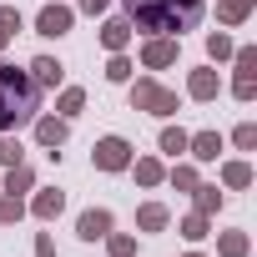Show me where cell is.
<instances>
[{"mask_svg": "<svg viewBox=\"0 0 257 257\" xmlns=\"http://www.w3.org/2000/svg\"><path fill=\"white\" fill-rule=\"evenodd\" d=\"M207 16L202 0H126V21L132 31H147V36H177L182 31H197Z\"/></svg>", "mask_w": 257, "mask_h": 257, "instance_id": "obj_1", "label": "cell"}, {"mask_svg": "<svg viewBox=\"0 0 257 257\" xmlns=\"http://www.w3.org/2000/svg\"><path fill=\"white\" fill-rule=\"evenodd\" d=\"M36 106H41V86L31 81V71H16L11 61H0V132L36 121Z\"/></svg>", "mask_w": 257, "mask_h": 257, "instance_id": "obj_2", "label": "cell"}, {"mask_svg": "<svg viewBox=\"0 0 257 257\" xmlns=\"http://www.w3.org/2000/svg\"><path fill=\"white\" fill-rule=\"evenodd\" d=\"M177 91H167L162 81H152V76H142V81H132V111H152V116H177Z\"/></svg>", "mask_w": 257, "mask_h": 257, "instance_id": "obj_3", "label": "cell"}, {"mask_svg": "<svg viewBox=\"0 0 257 257\" xmlns=\"http://www.w3.org/2000/svg\"><path fill=\"white\" fill-rule=\"evenodd\" d=\"M132 142H126V137H101L96 147H91V167L96 172H126V167H132Z\"/></svg>", "mask_w": 257, "mask_h": 257, "instance_id": "obj_4", "label": "cell"}, {"mask_svg": "<svg viewBox=\"0 0 257 257\" xmlns=\"http://www.w3.org/2000/svg\"><path fill=\"white\" fill-rule=\"evenodd\" d=\"M66 137H71V121L66 116H36V142L61 162V147H66Z\"/></svg>", "mask_w": 257, "mask_h": 257, "instance_id": "obj_5", "label": "cell"}, {"mask_svg": "<svg viewBox=\"0 0 257 257\" xmlns=\"http://www.w3.org/2000/svg\"><path fill=\"white\" fill-rule=\"evenodd\" d=\"M71 26H76V11L61 6V0H51V6L36 16V36H66Z\"/></svg>", "mask_w": 257, "mask_h": 257, "instance_id": "obj_6", "label": "cell"}, {"mask_svg": "<svg viewBox=\"0 0 257 257\" xmlns=\"http://www.w3.org/2000/svg\"><path fill=\"white\" fill-rule=\"evenodd\" d=\"M142 66H147V71L177 66V36H152V41L142 46Z\"/></svg>", "mask_w": 257, "mask_h": 257, "instance_id": "obj_7", "label": "cell"}, {"mask_svg": "<svg viewBox=\"0 0 257 257\" xmlns=\"http://www.w3.org/2000/svg\"><path fill=\"white\" fill-rule=\"evenodd\" d=\"M111 227H116V217H111L106 207H86V212L76 217V232H81L86 242H101V237H106Z\"/></svg>", "mask_w": 257, "mask_h": 257, "instance_id": "obj_8", "label": "cell"}, {"mask_svg": "<svg viewBox=\"0 0 257 257\" xmlns=\"http://www.w3.org/2000/svg\"><path fill=\"white\" fill-rule=\"evenodd\" d=\"M26 71H31V81H36L41 91H56V86L66 81V66H61L56 56H36V61H31Z\"/></svg>", "mask_w": 257, "mask_h": 257, "instance_id": "obj_9", "label": "cell"}, {"mask_svg": "<svg viewBox=\"0 0 257 257\" xmlns=\"http://www.w3.org/2000/svg\"><path fill=\"white\" fill-rule=\"evenodd\" d=\"M217 91H222V76H217V71L202 66V71L187 76V96H192V101H217Z\"/></svg>", "mask_w": 257, "mask_h": 257, "instance_id": "obj_10", "label": "cell"}, {"mask_svg": "<svg viewBox=\"0 0 257 257\" xmlns=\"http://www.w3.org/2000/svg\"><path fill=\"white\" fill-rule=\"evenodd\" d=\"M222 132H197V137H187V152H192V162H217L222 157Z\"/></svg>", "mask_w": 257, "mask_h": 257, "instance_id": "obj_11", "label": "cell"}, {"mask_svg": "<svg viewBox=\"0 0 257 257\" xmlns=\"http://www.w3.org/2000/svg\"><path fill=\"white\" fill-rule=\"evenodd\" d=\"M31 212H36L41 222H56V217L66 212V192H61V187H41L36 202H31Z\"/></svg>", "mask_w": 257, "mask_h": 257, "instance_id": "obj_12", "label": "cell"}, {"mask_svg": "<svg viewBox=\"0 0 257 257\" xmlns=\"http://www.w3.org/2000/svg\"><path fill=\"white\" fill-rule=\"evenodd\" d=\"M137 227H142V232H167V227H172V212H167L162 202H142V207H137Z\"/></svg>", "mask_w": 257, "mask_h": 257, "instance_id": "obj_13", "label": "cell"}, {"mask_svg": "<svg viewBox=\"0 0 257 257\" xmlns=\"http://www.w3.org/2000/svg\"><path fill=\"white\" fill-rule=\"evenodd\" d=\"M126 41H132V21H126V16H111V21L101 26V46H106V51H126Z\"/></svg>", "mask_w": 257, "mask_h": 257, "instance_id": "obj_14", "label": "cell"}, {"mask_svg": "<svg viewBox=\"0 0 257 257\" xmlns=\"http://www.w3.org/2000/svg\"><path fill=\"white\" fill-rule=\"evenodd\" d=\"M126 172H137L142 187H162V182H167V167H162L157 157H132V167H126Z\"/></svg>", "mask_w": 257, "mask_h": 257, "instance_id": "obj_15", "label": "cell"}, {"mask_svg": "<svg viewBox=\"0 0 257 257\" xmlns=\"http://www.w3.org/2000/svg\"><path fill=\"white\" fill-rule=\"evenodd\" d=\"M36 187V172H31V162H16V167H6V192L11 197H21V192H31Z\"/></svg>", "mask_w": 257, "mask_h": 257, "instance_id": "obj_16", "label": "cell"}, {"mask_svg": "<svg viewBox=\"0 0 257 257\" xmlns=\"http://www.w3.org/2000/svg\"><path fill=\"white\" fill-rule=\"evenodd\" d=\"M56 111H61L66 121H76V116L86 111V91H81V86H66V91L56 96Z\"/></svg>", "mask_w": 257, "mask_h": 257, "instance_id": "obj_17", "label": "cell"}, {"mask_svg": "<svg viewBox=\"0 0 257 257\" xmlns=\"http://www.w3.org/2000/svg\"><path fill=\"white\" fill-rule=\"evenodd\" d=\"M252 252V237L247 232H222L217 237V257H247Z\"/></svg>", "mask_w": 257, "mask_h": 257, "instance_id": "obj_18", "label": "cell"}, {"mask_svg": "<svg viewBox=\"0 0 257 257\" xmlns=\"http://www.w3.org/2000/svg\"><path fill=\"white\" fill-rule=\"evenodd\" d=\"M252 6H257V0H222V6H217V21H222V26H242V21L252 16Z\"/></svg>", "mask_w": 257, "mask_h": 257, "instance_id": "obj_19", "label": "cell"}, {"mask_svg": "<svg viewBox=\"0 0 257 257\" xmlns=\"http://www.w3.org/2000/svg\"><path fill=\"white\" fill-rule=\"evenodd\" d=\"M222 187H232V192L252 187V167L247 162H222Z\"/></svg>", "mask_w": 257, "mask_h": 257, "instance_id": "obj_20", "label": "cell"}, {"mask_svg": "<svg viewBox=\"0 0 257 257\" xmlns=\"http://www.w3.org/2000/svg\"><path fill=\"white\" fill-rule=\"evenodd\" d=\"M187 137H192V132H182V126H162L157 147H162L167 157H182V152H187Z\"/></svg>", "mask_w": 257, "mask_h": 257, "instance_id": "obj_21", "label": "cell"}, {"mask_svg": "<svg viewBox=\"0 0 257 257\" xmlns=\"http://www.w3.org/2000/svg\"><path fill=\"white\" fill-rule=\"evenodd\" d=\"M207 232H212V217H207V212H187V217H182V237H187V242H202Z\"/></svg>", "mask_w": 257, "mask_h": 257, "instance_id": "obj_22", "label": "cell"}, {"mask_svg": "<svg viewBox=\"0 0 257 257\" xmlns=\"http://www.w3.org/2000/svg\"><path fill=\"white\" fill-rule=\"evenodd\" d=\"M101 242H106L111 257H137V237H126V232H106Z\"/></svg>", "mask_w": 257, "mask_h": 257, "instance_id": "obj_23", "label": "cell"}, {"mask_svg": "<svg viewBox=\"0 0 257 257\" xmlns=\"http://www.w3.org/2000/svg\"><path fill=\"white\" fill-rule=\"evenodd\" d=\"M16 162H26V147L11 132H0V167H16Z\"/></svg>", "mask_w": 257, "mask_h": 257, "instance_id": "obj_24", "label": "cell"}, {"mask_svg": "<svg viewBox=\"0 0 257 257\" xmlns=\"http://www.w3.org/2000/svg\"><path fill=\"white\" fill-rule=\"evenodd\" d=\"M106 81H116V86L132 81V61H126L121 51H111V61H106Z\"/></svg>", "mask_w": 257, "mask_h": 257, "instance_id": "obj_25", "label": "cell"}, {"mask_svg": "<svg viewBox=\"0 0 257 257\" xmlns=\"http://www.w3.org/2000/svg\"><path fill=\"white\" fill-rule=\"evenodd\" d=\"M232 51H237V46H232V36H222V31H217V36H207V56H212V61H232Z\"/></svg>", "mask_w": 257, "mask_h": 257, "instance_id": "obj_26", "label": "cell"}, {"mask_svg": "<svg viewBox=\"0 0 257 257\" xmlns=\"http://www.w3.org/2000/svg\"><path fill=\"white\" fill-rule=\"evenodd\" d=\"M232 96H237V101H252V96H257V71H237Z\"/></svg>", "mask_w": 257, "mask_h": 257, "instance_id": "obj_27", "label": "cell"}, {"mask_svg": "<svg viewBox=\"0 0 257 257\" xmlns=\"http://www.w3.org/2000/svg\"><path fill=\"white\" fill-rule=\"evenodd\" d=\"M167 182H172V187H182V192H192V187H197V167H187V162H177V167L167 172Z\"/></svg>", "mask_w": 257, "mask_h": 257, "instance_id": "obj_28", "label": "cell"}, {"mask_svg": "<svg viewBox=\"0 0 257 257\" xmlns=\"http://www.w3.org/2000/svg\"><path fill=\"white\" fill-rule=\"evenodd\" d=\"M192 192H197V212H207V217H212V212L222 207V192H217V187H202V182H197Z\"/></svg>", "mask_w": 257, "mask_h": 257, "instance_id": "obj_29", "label": "cell"}, {"mask_svg": "<svg viewBox=\"0 0 257 257\" xmlns=\"http://www.w3.org/2000/svg\"><path fill=\"white\" fill-rule=\"evenodd\" d=\"M21 217H26V202L6 192V197H0V222H21Z\"/></svg>", "mask_w": 257, "mask_h": 257, "instance_id": "obj_30", "label": "cell"}, {"mask_svg": "<svg viewBox=\"0 0 257 257\" xmlns=\"http://www.w3.org/2000/svg\"><path fill=\"white\" fill-rule=\"evenodd\" d=\"M232 142H237V152H252V147H257V126H252V121H242L237 132H232Z\"/></svg>", "mask_w": 257, "mask_h": 257, "instance_id": "obj_31", "label": "cell"}, {"mask_svg": "<svg viewBox=\"0 0 257 257\" xmlns=\"http://www.w3.org/2000/svg\"><path fill=\"white\" fill-rule=\"evenodd\" d=\"M0 31H11V36L21 31V11L16 6H0Z\"/></svg>", "mask_w": 257, "mask_h": 257, "instance_id": "obj_32", "label": "cell"}, {"mask_svg": "<svg viewBox=\"0 0 257 257\" xmlns=\"http://www.w3.org/2000/svg\"><path fill=\"white\" fill-rule=\"evenodd\" d=\"M36 257H56V242H51V237H46V232H41V237H36Z\"/></svg>", "mask_w": 257, "mask_h": 257, "instance_id": "obj_33", "label": "cell"}, {"mask_svg": "<svg viewBox=\"0 0 257 257\" xmlns=\"http://www.w3.org/2000/svg\"><path fill=\"white\" fill-rule=\"evenodd\" d=\"M81 11H86V16H101V11H106V0H81Z\"/></svg>", "mask_w": 257, "mask_h": 257, "instance_id": "obj_34", "label": "cell"}, {"mask_svg": "<svg viewBox=\"0 0 257 257\" xmlns=\"http://www.w3.org/2000/svg\"><path fill=\"white\" fill-rule=\"evenodd\" d=\"M6 46H11V31H0V51H6Z\"/></svg>", "mask_w": 257, "mask_h": 257, "instance_id": "obj_35", "label": "cell"}, {"mask_svg": "<svg viewBox=\"0 0 257 257\" xmlns=\"http://www.w3.org/2000/svg\"><path fill=\"white\" fill-rule=\"evenodd\" d=\"M187 257H202V252H187Z\"/></svg>", "mask_w": 257, "mask_h": 257, "instance_id": "obj_36", "label": "cell"}]
</instances>
